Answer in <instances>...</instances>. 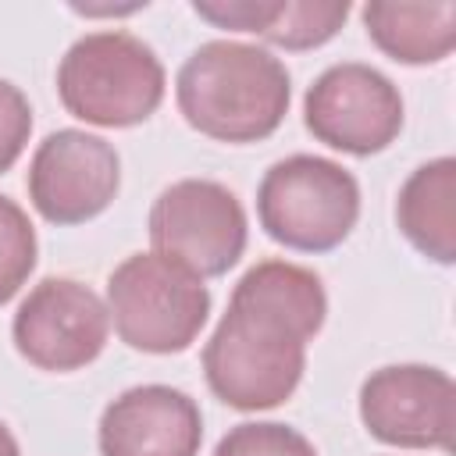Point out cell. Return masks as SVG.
<instances>
[{"instance_id":"8992f818","label":"cell","mask_w":456,"mask_h":456,"mask_svg":"<svg viewBox=\"0 0 456 456\" xmlns=\"http://www.w3.org/2000/svg\"><path fill=\"white\" fill-rule=\"evenodd\" d=\"M246 210L214 178L171 182L150 207L153 253L189 267L196 278L228 274L246 253Z\"/></svg>"},{"instance_id":"9c48e42d","label":"cell","mask_w":456,"mask_h":456,"mask_svg":"<svg viewBox=\"0 0 456 456\" xmlns=\"http://www.w3.org/2000/svg\"><path fill=\"white\" fill-rule=\"evenodd\" d=\"M360 420L370 438L395 449H452L456 385L442 367L392 363L360 385Z\"/></svg>"},{"instance_id":"5bb4252c","label":"cell","mask_w":456,"mask_h":456,"mask_svg":"<svg viewBox=\"0 0 456 456\" xmlns=\"http://www.w3.org/2000/svg\"><path fill=\"white\" fill-rule=\"evenodd\" d=\"M363 28L370 43L399 64H438L456 46V4H363Z\"/></svg>"},{"instance_id":"52a82bcc","label":"cell","mask_w":456,"mask_h":456,"mask_svg":"<svg viewBox=\"0 0 456 456\" xmlns=\"http://www.w3.org/2000/svg\"><path fill=\"white\" fill-rule=\"evenodd\" d=\"M303 121L317 142L349 157H370L395 142L403 128V96L378 68L342 61L321 71L306 89Z\"/></svg>"},{"instance_id":"e0dca14e","label":"cell","mask_w":456,"mask_h":456,"mask_svg":"<svg viewBox=\"0 0 456 456\" xmlns=\"http://www.w3.org/2000/svg\"><path fill=\"white\" fill-rule=\"evenodd\" d=\"M32 132V107L14 82L0 78V175L14 167Z\"/></svg>"},{"instance_id":"4fadbf2b","label":"cell","mask_w":456,"mask_h":456,"mask_svg":"<svg viewBox=\"0 0 456 456\" xmlns=\"http://www.w3.org/2000/svg\"><path fill=\"white\" fill-rule=\"evenodd\" d=\"M395 224L417 253L435 264L456 260V160L435 157L420 164L399 189Z\"/></svg>"},{"instance_id":"277c9868","label":"cell","mask_w":456,"mask_h":456,"mask_svg":"<svg viewBox=\"0 0 456 456\" xmlns=\"http://www.w3.org/2000/svg\"><path fill=\"white\" fill-rule=\"evenodd\" d=\"M256 217L278 246L296 253H328L356 228L360 185L328 157L292 153L264 171Z\"/></svg>"},{"instance_id":"5b68a950","label":"cell","mask_w":456,"mask_h":456,"mask_svg":"<svg viewBox=\"0 0 456 456\" xmlns=\"http://www.w3.org/2000/svg\"><path fill=\"white\" fill-rule=\"evenodd\" d=\"M107 314L125 346L153 356L182 353L210 317V289L160 253H132L107 278Z\"/></svg>"},{"instance_id":"6da1fadb","label":"cell","mask_w":456,"mask_h":456,"mask_svg":"<svg viewBox=\"0 0 456 456\" xmlns=\"http://www.w3.org/2000/svg\"><path fill=\"white\" fill-rule=\"evenodd\" d=\"M324 317L328 296L310 267L253 264L203 346L210 392L242 413L281 406L306 370V342L324 328Z\"/></svg>"},{"instance_id":"ac0fdd59","label":"cell","mask_w":456,"mask_h":456,"mask_svg":"<svg viewBox=\"0 0 456 456\" xmlns=\"http://www.w3.org/2000/svg\"><path fill=\"white\" fill-rule=\"evenodd\" d=\"M0 456H21L18 452V438L11 435V428L0 420Z\"/></svg>"},{"instance_id":"ba28073f","label":"cell","mask_w":456,"mask_h":456,"mask_svg":"<svg viewBox=\"0 0 456 456\" xmlns=\"http://www.w3.org/2000/svg\"><path fill=\"white\" fill-rule=\"evenodd\" d=\"M110 331L103 299L75 278H43L11 321L14 349L39 370H78L93 363Z\"/></svg>"},{"instance_id":"7c38bea8","label":"cell","mask_w":456,"mask_h":456,"mask_svg":"<svg viewBox=\"0 0 456 456\" xmlns=\"http://www.w3.org/2000/svg\"><path fill=\"white\" fill-rule=\"evenodd\" d=\"M192 11L217 28L253 32L285 50L324 46L349 18L346 0H196Z\"/></svg>"},{"instance_id":"7a4b0ae2","label":"cell","mask_w":456,"mask_h":456,"mask_svg":"<svg viewBox=\"0 0 456 456\" xmlns=\"http://www.w3.org/2000/svg\"><path fill=\"white\" fill-rule=\"evenodd\" d=\"M175 100L200 135L217 142H260L285 121L292 78L264 46L210 39L178 68Z\"/></svg>"},{"instance_id":"2e32d148","label":"cell","mask_w":456,"mask_h":456,"mask_svg":"<svg viewBox=\"0 0 456 456\" xmlns=\"http://www.w3.org/2000/svg\"><path fill=\"white\" fill-rule=\"evenodd\" d=\"M214 456H317L310 438L278 420L235 424L214 449Z\"/></svg>"},{"instance_id":"30bf717a","label":"cell","mask_w":456,"mask_h":456,"mask_svg":"<svg viewBox=\"0 0 456 456\" xmlns=\"http://www.w3.org/2000/svg\"><path fill=\"white\" fill-rule=\"evenodd\" d=\"M121 185L118 150L82 128L50 132L28 164V200L50 224H82L103 214Z\"/></svg>"},{"instance_id":"9a60e30c","label":"cell","mask_w":456,"mask_h":456,"mask_svg":"<svg viewBox=\"0 0 456 456\" xmlns=\"http://www.w3.org/2000/svg\"><path fill=\"white\" fill-rule=\"evenodd\" d=\"M36 228L28 221V214L0 192V306L28 281L32 267H36Z\"/></svg>"},{"instance_id":"3957f363","label":"cell","mask_w":456,"mask_h":456,"mask_svg":"<svg viewBox=\"0 0 456 456\" xmlns=\"http://www.w3.org/2000/svg\"><path fill=\"white\" fill-rule=\"evenodd\" d=\"M57 96L64 110L86 125L132 128L160 107L164 64L132 32H89L61 57Z\"/></svg>"},{"instance_id":"8fae6325","label":"cell","mask_w":456,"mask_h":456,"mask_svg":"<svg viewBox=\"0 0 456 456\" xmlns=\"http://www.w3.org/2000/svg\"><path fill=\"white\" fill-rule=\"evenodd\" d=\"M96 442L100 456H200L203 413L171 385H135L103 406Z\"/></svg>"}]
</instances>
